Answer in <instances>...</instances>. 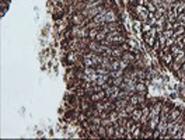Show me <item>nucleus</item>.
Wrapping results in <instances>:
<instances>
[{"label":"nucleus","instance_id":"nucleus-1","mask_svg":"<svg viewBox=\"0 0 185 140\" xmlns=\"http://www.w3.org/2000/svg\"><path fill=\"white\" fill-rule=\"evenodd\" d=\"M70 36L72 38H87L89 36V32L90 30L87 27H80V25H72L70 28Z\"/></svg>","mask_w":185,"mask_h":140},{"label":"nucleus","instance_id":"nucleus-2","mask_svg":"<svg viewBox=\"0 0 185 140\" xmlns=\"http://www.w3.org/2000/svg\"><path fill=\"white\" fill-rule=\"evenodd\" d=\"M89 23V20L83 16V13H74L72 17H70V24L72 25H80V27H84L86 24Z\"/></svg>","mask_w":185,"mask_h":140},{"label":"nucleus","instance_id":"nucleus-3","mask_svg":"<svg viewBox=\"0 0 185 140\" xmlns=\"http://www.w3.org/2000/svg\"><path fill=\"white\" fill-rule=\"evenodd\" d=\"M101 30L104 32H112V31H122L125 32V28L124 25L121 24V23H107V24H104L102 27H101Z\"/></svg>","mask_w":185,"mask_h":140},{"label":"nucleus","instance_id":"nucleus-4","mask_svg":"<svg viewBox=\"0 0 185 140\" xmlns=\"http://www.w3.org/2000/svg\"><path fill=\"white\" fill-rule=\"evenodd\" d=\"M89 97V95H87ZM105 98H107V94H105V90H101V91H97L94 92V94H91V95L89 97V100L90 102H98V101H104Z\"/></svg>","mask_w":185,"mask_h":140},{"label":"nucleus","instance_id":"nucleus-5","mask_svg":"<svg viewBox=\"0 0 185 140\" xmlns=\"http://www.w3.org/2000/svg\"><path fill=\"white\" fill-rule=\"evenodd\" d=\"M105 23H118L119 20V16L117 14V11L114 8H109L108 11L105 13Z\"/></svg>","mask_w":185,"mask_h":140},{"label":"nucleus","instance_id":"nucleus-6","mask_svg":"<svg viewBox=\"0 0 185 140\" xmlns=\"http://www.w3.org/2000/svg\"><path fill=\"white\" fill-rule=\"evenodd\" d=\"M139 58H140V56L136 55V53H133L132 51L129 49V51H126V52L122 53V58H121V59L126 60V62H129V63H133V62H135L136 59H139Z\"/></svg>","mask_w":185,"mask_h":140},{"label":"nucleus","instance_id":"nucleus-7","mask_svg":"<svg viewBox=\"0 0 185 140\" xmlns=\"http://www.w3.org/2000/svg\"><path fill=\"white\" fill-rule=\"evenodd\" d=\"M160 62H161V64H164V66H171V63L174 62V55L171 52L165 53V55L160 56Z\"/></svg>","mask_w":185,"mask_h":140},{"label":"nucleus","instance_id":"nucleus-8","mask_svg":"<svg viewBox=\"0 0 185 140\" xmlns=\"http://www.w3.org/2000/svg\"><path fill=\"white\" fill-rule=\"evenodd\" d=\"M147 92V84L145 81H137L136 83V94H140V95H146Z\"/></svg>","mask_w":185,"mask_h":140},{"label":"nucleus","instance_id":"nucleus-9","mask_svg":"<svg viewBox=\"0 0 185 140\" xmlns=\"http://www.w3.org/2000/svg\"><path fill=\"white\" fill-rule=\"evenodd\" d=\"M156 39H157V36H152L149 34V32H146V34H143V41H145L146 42V45H147V46H150V48H152V46H153L154 45V42H156Z\"/></svg>","mask_w":185,"mask_h":140},{"label":"nucleus","instance_id":"nucleus-10","mask_svg":"<svg viewBox=\"0 0 185 140\" xmlns=\"http://www.w3.org/2000/svg\"><path fill=\"white\" fill-rule=\"evenodd\" d=\"M128 104H129V100H128V98H118V100L115 101V107H117V111L126 108V105H128Z\"/></svg>","mask_w":185,"mask_h":140},{"label":"nucleus","instance_id":"nucleus-11","mask_svg":"<svg viewBox=\"0 0 185 140\" xmlns=\"http://www.w3.org/2000/svg\"><path fill=\"white\" fill-rule=\"evenodd\" d=\"M142 114H143V111H142V108H140V107H137V108L135 109V111H133L132 114H130V118H132V119L135 120V122H139V123H140Z\"/></svg>","mask_w":185,"mask_h":140},{"label":"nucleus","instance_id":"nucleus-12","mask_svg":"<svg viewBox=\"0 0 185 140\" xmlns=\"http://www.w3.org/2000/svg\"><path fill=\"white\" fill-rule=\"evenodd\" d=\"M98 49H100V42L98 41H90L89 45H87V51L98 53Z\"/></svg>","mask_w":185,"mask_h":140},{"label":"nucleus","instance_id":"nucleus-13","mask_svg":"<svg viewBox=\"0 0 185 140\" xmlns=\"http://www.w3.org/2000/svg\"><path fill=\"white\" fill-rule=\"evenodd\" d=\"M180 115H181V109L180 108H173L171 111H170V114H168V122L170 120H175Z\"/></svg>","mask_w":185,"mask_h":140},{"label":"nucleus","instance_id":"nucleus-14","mask_svg":"<svg viewBox=\"0 0 185 140\" xmlns=\"http://www.w3.org/2000/svg\"><path fill=\"white\" fill-rule=\"evenodd\" d=\"M132 137L133 139H142V123H137L135 130L132 133Z\"/></svg>","mask_w":185,"mask_h":140},{"label":"nucleus","instance_id":"nucleus-15","mask_svg":"<svg viewBox=\"0 0 185 140\" xmlns=\"http://www.w3.org/2000/svg\"><path fill=\"white\" fill-rule=\"evenodd\" d=\"M114 135H115V126L111 125L107 128V137L105 139H114Z\"/></svg>","mask_w":185,"mask_h":140},{"label":"nucleus","instance_id":"nucleus-16","mask_svg":"<svg viewBox=\"0 0 185 140\" xmlns=\"http://www.w3.org/2000/svg\"><path fill=\"white\" fill-rule=\"evenodd\" d=\"M107 39V32H104L102 30H100L98 31V34H97L96 36V41H98V42H102V41Z\"/></svg>","mask_w":185,"mask_h":140},{"label":"nucleus","instance_id":"nucleus-17","mask_svg":"<svg viewBox=\"0 0 185 140\" xmlns=\"http://www.w3.org/2000/svg\"><path fill=\"white\" fill-rule=\"evenodd\" d=\"M97 133H98L100 139H105V137H107V128L101 125L100 128H98V130H97Z\"/></svg>","mask_w":185,"mask_h":140},{"label":"nucleus","instance_id":"nucleus-18","mask_svg":"<svg viewBox=\"0 0 185 140\" xmlns=\"http://www.w3.org/2000/svg\"><path fill=\"white\" fill-rule=\"evenodd\" d=\"M181 35H185V27L180 25L178 28H175V30H174V36L177 38V36H181Z\"/></svg>","mask_w":185,"mask_h":140},{"label":"nucleus","instance_id":"nucleus-19","mask_svg":"<svg viewBox=\"0 0 185 140\" xmlns=\"http://www.w3.org/2000/svg\"><path fill=\"white\" fill-rule=\"evenodd\" d=\"M171 53H173L174 56H177V55H180V53H184V49L180 48L178 45H173V46H171Z\"/></svg>","mask_w":185,"mask_h":140},{"label":"nucleus","instance_id":"nucleus-20","mask_svg":"<svg viewBox=\"0 0 185 140\" xmlns=\"http://www.w3.org/2000/svg\"><path fill=\"white\" fill-rule=\"evenodd\" d=\"M101 28H94V30H90V32H89V39H91V41H96V36H97V34H98V31H100Z\"/></svg>","mask_w":185,"mask_h":140},{"label":"nucleus","instance_id":"nucleus-21","mask_svg":"<svg viewBox=\"0 0 185 140\" xmlns=\"http://www.w3.org/2000/svg\"><path fill=\"white\" fill-rule=\"evenodd\" d=\"M174 62H175V63H180V64H184L185 63V56H184V53H180V55L174 56Z\"/></svg>","mask_w":185,"mask_h":140},{"label":"nucleus","instance_id":"nucleus-22","mask_svg":"<svg viewBox=\"0 0 185 140\" xmlns=\"http://www.w3.org/2000/svg\"><path fill=\"white\" fill-rule=\"evenodd\" d=\"M86 27L89 28V30H94V28H101V25L98 24V23H96L94 20H91V21H89V23L86 24Z\"/></svg>","mask_w":185,"mask_h":140},{"label":"nucleus","instance_id":"nucleus-23","mask_svg":"<svg viewBox=\"0 0 185 140\" xmlns=\"http://www.w3.org/2000/svg\"><path fill=\"white\" fill-rule=\"evenodd\" d=\"M96 72L98 73V74H109L108 69H104L102 66H100V64H98V66H96Z\"/></svg>","mask_w":185,"mask_h":140},{"label":"nucleus","instance_id":"nucleus-24","mask_svg":"<svg viewBox=\"0 0 185 140\" xmlns=\"http://www.w3.org/2000/svg\"><path fill=\"white\" fill-rule=\"evenodd\" d=\"M152 28H153V25L147 24V23H142V34H146V32H149Z\"/></svg>","mask_w":185,"mask_h":140},{"label":"nucleus","instance_id":"nucleus-25","mask_svg":"<svg viewBox=\"0 0 185 140\" xmlns=\"http://www.w3.org/2000/svg\"><path fill=\"white\" fill-rule=\"evenodd\" d=\"M119 62L121 59H115L111 62V70H119Z\"/></svg>","mask_w":185,"mask_h":140},{"label":"nucleus","instance_id":"nucleus-26","mask_svg":"<svg viewBox=\"0 0 185 140\" xmlns=\"http://www.w3.org/2000/svg\"><path fill=\"white\" fill-rule=\"evenodd\" d=\"M130 66V63L129 62H126V60H124V59H121V62H119V69L121 70H126V69Z\"/></svg>","mask_w":185,"mask_h":140},{"label":"nucleus","instance_id":"nucleus-27","mask_svg":"<svg viewBox=\"0 0 185 140\" xmlns=\"http://www.w3.org/2000/svg\"><path fill=\"white\" fill-rule=\"evenodd\" d=\"M101 125L105 126V128H108V126H111V125H114V123H112V120L109 119V118H104V119H101Z\"/></svg>","mask_w":185,"mask_h":140},{"label":"nucleus","instance_id":"nucleus-28","mask_svg":"<svg viewBox=\"0 0 185 140\" xmlns=\"http://www.w3.org/2000/svg\"><path fill=\"white\" fill-rule=\"evenodd\" d=\"M175 41H177V38L175 36H171V38H168V39L165 41V46H173V45H175Z\"/></svg>","mask_w":185,"mask_h":140},{"label":"nucleus","instance_id":"nucleus-29","mask_svg":"<svg viewBox=\"0 0 185 140\" xmlns=\"http://www.w3.org/2000/svg\"><path fill=\"white\" fill-rule=\"evenodd\" d=\"M181 66H182V64H180V63H175V62H173V63H171V66H170V67H171V70H173L174 73H177L178 70L181 69Z\"/></svg>","mask_w":185,"mask_h":140},{"label":"nucleus","instance_id":"nucleus-30","mask_svg":"<svg viewBox=\"0 0 185 140\" xmlns=\"http://www.w3.org/2000/svg\"><path fill=\"white\" fill-rule=\"evenodd\" d=\"M163 34H164V36L168 39V38L174 36V30H164V31H163Z\"/></svg>","mask_w":185,"mask_h":140},{"label":"nucleus","instance_id":"nucleus-31","mask_svg":"<svg viewBox=\"0 0 185 140\" xmlns=\"http://www.w3.org/2000/svg\"><path fill=\"white\" fill-rule=\"evenodd\" d=\"M128 44L130 45V49H137V48H139L137 42H136V41H133V39H128Z\"/></svg>","mask_w":185,"mask_h":140},{"label":"nucleus","instance_id":"nucleus-32","mask_svg":"<svg viewBox=\"0 0 185 140\" xmlns=\"http://www.w3.org/2000/svg\"><path fill=\"white\" fill-rule=\"evenodd\" d=\"M152 3L156 6V7H161L164 4V0H152Z\"/></svg>","mask_w":185,"mask_h":140},{"label":"nucleus","instance_id":"nucleus-33","mask_svg":"<svg viewBox=\"0 0 185 140\" xmlns=\"http://www.w3.org/2000/svg\"><path fill=\"white\" fill-rule=\"evenodd\" d=\"M164 30H174V23H170V21H167L164 25Z\"/></svg>","mask_w":185,"mask_h":140},{"label":"nucleus","instance_id":"nucleus-34","mask_svg":"<svg viewBox=\"0 0 185 140\" xmlns=\"http://www.w3.org/2000/svg\"><path fill=\"white\" fill-rule=\"evenodd\" d=\"M182 44L185 45V35H182Z\"/></svg>","mask_w":185,"mask_h":140}]
</instances>
